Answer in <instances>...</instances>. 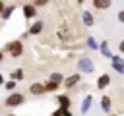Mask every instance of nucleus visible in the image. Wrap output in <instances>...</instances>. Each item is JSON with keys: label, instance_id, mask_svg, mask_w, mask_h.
Segmentation results:
<instances>
[{"label": "nucleus", "instance_id": "412c9836", "mask_svg": "<svg viewBox=\"0 0 124 116\" xmlns=\"http://www.w3.org/2000/svg\"><path fill=\"white\" fill-rule=\"evenodd\" d=\"M21 77H23V72H21V70H17V72L12 73V79H21Z\"/></svg>", "mask_w": 124, "mask_h": 116}, {"label": "nucleus", "instance_id": "f3484780", "mask_svg": "<svg viewBox=\"0 0 124 116\" xmlns=\"http://www.w3.org/2000/svg\"><path fill=\"white\" fill-rule=\"evenodd\" d=\"M58 85H60V83L48 81V83H45V91H56V89H58Z\"/></svg>", "mask_w": 124, "mask_h": 116}, {"label": "nucleus", "instance_id": "20e7f679", "mask_svg": "<svg viewBox=\"0 0 124 116\" xmlns=\"http://www.w3.org/2000/svg\"><path fill=\"white\" fill-rule=\"evenodd\" d=\"M79 79H81V75H79V72H78V73H74V75L66 77V79H64V85H66V87L70 89V87H74L76 83H79Z\"/></svg>", "mask_w": 124, "mask_h": 116}, {"label": "nucleus", "instance_id": "423d86ee", "mask_svg": "<svg viewBox=\"0 0 124 116\" xmlns=\"http://www.w3.org/2000/svg\"><path fill=\"white\" fill-rule=\"evenodd\" d=\"M112 68H114L118 73H124V60L118 58V56H112Z\"/></svg>", "mask_w": 124, "mask_h": 116}, {"label": "nucleus", "instance_id": "6ab92c4d", "mask_svg": "<svg viewBox=\"0 0 124 116\" xmlns=\"http://www.w3.org/2000/svg\"><path fill=\"white\" fill-rule=\"evenodd\" d=\"M68 114H70V110H66V108H58L52 112V116H68Z\"/></svg>", "mask_w": 124, "mask_h": 116}, {"label": "nucleus", "instance_id": "6e6552de", "mask_svg": "<svg viewBox=\"0 0 124 116\" xmlns=\"http://www.w3.org/2000/svg\"><path fill=\"white\" fill-rule=\"evenodd\" d=\"M56 101H58V104H60V108H70V99H68V95H58L56 97Z\"/></svg>", "mask_w": 124, "mask_h": 116}, {"label": "nucleus", "instance_id": "2eb2a0df", "mask_svg": "<svg viewBox=\"0 0 124 116\" xmlns=\"http://www.w3.org/2000/svg\"><path fill=\"white\" fill-rule=\"evenodd\" d=\"M50 81H54V83H60V81H62V83H64V75L58 73V72H54V73L50 75Z\"/></svg>", "mask_w": 124, "mask_h": 116}, {"label": "nucleus", "instance_id": "1a4fd4ad", "mask_svg": "<svg viewBox=\"0 0 124 116\" xmlns=\"http://www.w3.org/2000/svg\"><path fill=\"white\" fill-rule=\"evenodd\" d=\"M23 15H25L27 19L35 17V6H31V4H25V6H23Z\"/></svg>", "mask_w": 124, "mask_h": 116}, {"label": "nucleus", "instance_id": "0eeeda50", "mask_svg": "<svg viewBox=\"0 0 124 116\" xmlns=\"http://www.w3.org/2000/svg\"><path fill=\"white\" fill-rule=\"evenodd\" d=\"M108 83H110V75H108V73H103V75L97 79V87H99V89H105Z\"/></svg>", "mask_w": 124, "mask_h": 116}, {"label": "nucleus", "instance_id": "dca6fc26", "mask_svg": "<svg viewBox=\"0 0 124 116\" xmlns=\"http://www.w3.org/2000/svg\"><path fill=\"white\" fill-rule=\"evenodd\" d=\"M83 23L85 25H93V15L89 12H83Z\"/></svg>", "mask_w": 124, "mask_h": 116}, {"label": "nucleus", "instance_id": "4be33fe9", "mask_svg": "<svg viewBox=\"0 0 124 116\" xmlns=\"http://www.w3.org/2000/svg\"><path fill=\"white\" fill-rule=\"evenodd\" d=\"M87 44H89V48H97V43H95V39H93V37H89V39H87Z\"/></svg>", "mask_w": 124, "mask_h": 116}, {"label": "nucleus", "instance_id": "4468645a", "mask_svg": "<svg viewBox=\"0 0 124 116\" xmlns=\"http://www.w3.org/2000/svg\"><path fill=\"white\" fill-rule=\"evenodd\" d=\"M99 50H101V54H103V56H107V58H110V56H112V52L108 50V44H107V43H101Z\"/></svg>", "mask_w": 124, "mask_h": 116}, {"label": "nucleus", "instance_id": "5701e85b", "mask_svg": "<svg viewBox=\"0 0 124 116\" xmlns=\"http://www.w3.org/2000/svg\"><path fill=\"white\" fill-rule=\"evenodd\" d=\"M46 2H48V0H35L33 6H46Z\"/></svg>", "mask_w": 124, "mask_h": 116}, {"label": "nucleus", "instance_id": "9d476101", "mask_svg": "<svg viewBox=\"0 0 124 116\" xmlns=\"http://www.w3.org/2000/svg\"><path fill=\"white\" fill-rule=\"evenodd\" d=\"M91 102H93V97H91V95H87V97L83 99V102H81V114H87V110H89Z\"/></svg>", "mask_w": 124, "mask_h": 116}, {"label": "nucleus", "instance_id": "cd10ccee", "mask_svg": "<svg viewBox=\"0 0 124 116\" xmlns=\"http://www.w3.org/2000/svg\"><path fill=\"white\" fill-rule=\"evenodd\" d=\"M2 58H4V54H2V52H0V62H2Z\"/></svg>", "mask_w": 124, "mask_h": 116}, {"label": "nucleus", "instance_id": "c756f323", "mask_svg": "<svg viewBox=\"0 0 124 116\" xmlns=\"http://www.w3.org/2000/svg\"><path fill=\"white\" fill-rule=\"evenodd\" d=\"M110 116H114V114H110Z\"/></svg>", "mask_w": 124, "mask_h": 116}, {"label": "nucleus", "instance_id": "393cba45", "mask_svg": "<svg viewBox=\"0 0 124 116\" xmlns=\"http://www.w3.org/2000/svg\"><path fill=\"white\" fill-rule=\"evenodd\" d=\"M4 8H6V4H4V2L0 0V15H2V12H4Z\"/></svg>", "mask_w": 124, "mask_h": 116}, {"label": "nucleus", "instance_id": "c85d7f7f", "mask_svg": "<svg viewBox=\"0 0 124 116\" xmlns=\"http://www.w3.org/2000/svg\"><path fill=\"white\" fill-rule=\"evenodd\" d=\"M6 116H16V114H6Z\"/></svg>", "mask_w": 124, "mask_h": 116}, {"label": "nucleus", "instance_id": "bb28decb", "mask_svg": "<svg viewBox=\"0 0 124 116\" xmlns=\"http://www.w3.org/2000/svg\"><path fill=\"white\" fill-rule=\"evenodd\" d=\"M6 81H4V77H2V73H0V85H4Z\"/></svg>", "mask_w": 124, "mask_h": 116}, {"label": "nucleus", "instance_id": "39448f33", "mask_svg": "<svg viewBox=\"0 0 124 116\" xmlns=\"http://www.w3.org/2000/svg\"><path fill=\"white\" fill-rule=\"evenodd\" d=\"M29 91H31V95H43L45 93V83H31Z\"/></svg>", "mask_w": 124, "mask_h": 116}, {"label": "nucleus", "instance_id": "b1692460", "mask_svg": "<svg viewBox=\"0 0 124 116\" xmlns=\"http://www.w3.org/2000/svg\"><path fill=\"white\" fill-rule=\"evenodd\" d=\"M118 19L124 23V10H120V12H118Z\"/></svg>", "mask_w": 124, "mask_h": 116}, {"label": "nucleus", "instance_id": "7c9ffc66", "mask_svg": "<svg viewBox=\"0 0 124 116\" xmlns=\"http://www.w3.org/2000/svg\"><path fill=\"white\" fill-rule=\"evenodd\" d=\"M68 116H72V114H68Z\"/></svg>", "mask_w": 124, "mask_h": 116}, {"label": "nucleus", "instance_id": "f03ea898", "mask_svg": "<svg viewBox=\"0 0 124 116\" xmlns=\"http://www.w3.org/2000/svg\"><path fill=\"white\" fill-rule=\"evenodd\" d=\"M78 70L83 72V73H91V72L95 70V64H93V60H89V58H79V60H78Z\"/></svg>", "mask_w": 124, "mask_h": 116}, {"label": "nucleus", "instance_id": "9b49d317", "mask_svg": "<svg viewBox=\"0 0 124 116\" xmlns=\"http://www.w3.org/2000/svg\"><path fill=\"white\" fill-rule=\"evenodd\" d=\"M110 106H112V102H110V99L105 95V97H101V108L105 110V112H110Z\"/></svg>", "mask_w": 124, "mask_h": 116}, {"label": "nucleus", "instance_id": "a878e982", "mask_svg": "<svg viewBox=\"0 0 124 116\" xmlns=\"http://www.w3.org/2000/svg\"><path fill=\"white\" fill-rule=\"evenodd\" d=\"M118 48H120V52H124V41H120V44H118Z\"/></svg>", "mask_w": 124, "mask_h": 116}, {"label": "nucleus", "instance_id": "ddd939ff", "mask_svg": "<svg viewBox=\"0 0 124 116\" xmlns=\"http://www.w3.org/2000/svg\"><path fill=\"white\" fill-rule=\"evenodd\" d=\"M41 29H43V21H35V23L31 25V29H29V33H31V35H37V33L41 31Z\"/></svg>", "mask_w": 124, "mask_h": 116}, {"label": "nucleus", "instance_id": "a211bd4d", "mask_svg": "<svg viewBox=\"0 0 124 116\" xmlns=\"http://www.w3.org/2000/svg\"><path fill=\"white\" fill-rule=\"evenodd\" d=\"M14 8H16V6H8V8H4V12H2V17H4V19H8V17H10V14L14 12Z\"/></svg>", "mask_w": 124, "mask_h": 116}, {"label": "nucleus", "instance_id": "f257e3e1", "mask_svg": "<svg viewBox=\"0 0 124 116\" xmlns=\"http://www.w3.org/2000/svg\"><path fill=\"white\" fill-rule=\"evenodd\" d=\"M6 50H8L14 58H17V56H21V52H23V44H21V41H12V43H8Z\"/></svg>", "mask_w": 124, "mask_h": 116}, {"label": "nucleus", "instance_id": "f8f14e48", "mask_svg": "<svg viewBox=\"0 0 124 116\" xmlns=\"http://www.w3.org/2000/svg\"><path fill=\"white\" fill-rule=\"evenodd\" d=\"M93 6L97 10H107L110 6V0H93Z\"/></svg>", "mask_w": 124, "mask_h": 116}, {"label": "nucleus", "instance_id": "aec40b11", "mask_svg": "<svg viewBox=\"0 0 124 116\" xmlns=\"http://www.w3.org/2000/svg\"><path fill=\"white\" fill-rule=\"evenodd\" d=\"M4 85H6V89H8V91H14V89H16V79H10V81H6Z\"/></svg>", "mask_w": 124, "mask_h": 116}, {"label": "nucleus", "instance_id": "7ed1b4c3", "mask_svg": "<svg viewBox=\"0 0 124 116\" xmlns=\"http://www.w3.org/2000/svg\"><path fill=\"white\" fill-rule=\"evenodd\" d=\"M21 102H23V95L21 93H12L6 99V106H19Z\"/></svg>", "mask_w": 124, "mask_h": 116}]
</instances>
